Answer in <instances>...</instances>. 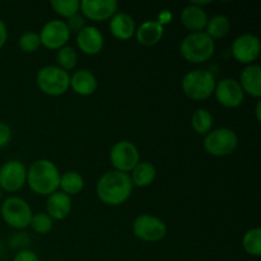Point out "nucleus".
I'll list each match as a JSON object with an SVG mask.
<instances>
[{
	"mask_svg": "<svg viewBox=\"0 0 261 261\" xmlns=\"http://www.w3.org/2000/svg\"><path fill=\"white\" fill-rule=\"evenodd\" d=\"M133 182L129 173L109 171L99 177L96 185V194L99 200L110 206L124 204L133 193Z\"/></svg>",
	"mask_w": 261,
	"mask_h": 261,
	"instance_id": "nucleus-1",
	"label": "nucleus"
},
{
	"mask_svg": "<svg viewBox=\"0 0 261 261\" xmlns=\"http://www.w3.org/2000/svg\"><path fill=\"white\" fill-rule=\"evenodd\" d=\"M60 171L50 160H37L27 170V185L35 194L48 196L59 190Z\"/></svg>",
	"mask_w": 261,
	"mask_h": 261,
	"instance_id": "nucleus-2",
	"label": "nucleus"
},
{
	"mask_svg": "<svg viewBox=\"0 0 261 261\" xmlns=\"http://www.w3.org/2000/svg\"><path fill=\"white\" fill-rule=\"evenodd\" d=\"M216 53V43L205 32H190L180 43V54L186 61L204 64Z\"/></svg>",
	"mask_w": 261,
	"mask_h": 261,
	"instance_id": "nucleus-3",
	"label": "nucleus"
},
{
	"mask_svg": "<svg viewBox=\"0 0 261 261\" xmlns=\"http://www.w3.org/2000/svg\"><path fill=\"white\" fill-rule=\"evenodd\" d=\"M216 76L212 71L195 69L184 75L181 87L186 97L194 101H204L213 96L216 88Z\"/></svg>",
	"mask_w": 261,
	"mask_h": 261,
	"instance_id": "nucleus-4",
	"label": "nucleus"
},
{
	"mask_svg": "<svg viewBox=\"0 0 261 261\" xmlns=\"http://www.w3.org/2000/svg\"><path fill=\"white\" fill-rule=\"evenodd\" d=\"M36 83L43 94L59 97L65 94L70 88V75L59 66L47 65L37 71Z\"/></svg>",
	"mask_w": 261,
	"mask_h": 261,
	"instance_id": "nucleus-5",
	"label": "nucleus"
},
{
	"mask_svg": "<svg viewBox=\"0 0 261 261\" xmlns=\"http://www.w3.org/2000/svg\"><path fill=\"white\" fill-rule=\"evenodd\" d=\"M0 214L7 226L17 231H22L30 227L33 212L24 199L18 198V196H9L3 200Z\"/></svg>",
	"mask_w": 261,
	"mask_h": 261,
	"instance_id": "nucleus-6",
	"label": "nucleus"
},
{
	"mask_svg": "<svg viewBox=\"0 0 261 261\" xmlns=\"http://www.w3.org/2000/svg\"><path fill=\"white\" fill-rule=\"evenodd\" d=\"M204 149L213 157H227L239 147V137L229 127L211 130L204 137Z\"/></svg>",
	"mask_w": 261,
	"mask_h": 261,
	"instance_id": "nucleus-7",
	"label": "nucleus"
},
{
	"mask_svg": "<svg viewBox=\"0 0 261 261\" xmlns=\"http://www.w3.org/2000/svg\"><path fill=\"white\" fill-rule=\"evenodd\" d=\"M109 158L115 171L129 173L140 162V153L133 142L120 140L111 147Z\"/></svg>",
	"mask_w": 261,
	"mask_h": 261,
	"instance_id": "nucleus-8",
	"label": "nucleus"
},
{
	"mask_svg": "<svg viewBox=\"0 0 261 261\" xmlns=\"http://www.w3.org/2000/svg\"><path fill=\"white\" fill-rule=\"evenodd\" d=\"M133 233L144 242H158L167 234V226L158 217L140 214L133 222Z\"/></svg>",
	"mask_w": 261,
	"mask_h": 261,
	"instance_id": "nucleus-9",
	"label": "nucleus"
},
{
	"mask_svg": "<svg viewBox=\"0 0 261 261\" xmlns=\"http://www.w3.org/2000/svg\"><path fill=\"white\" fill-rule=\"evenodd\" d=\"M27 184V168L20 161H7L0 167V189L7 193H17Z\"/></svg>",
	"mask_w": 261,
	"mask_h": 261,
	"instance_id": "nucleus-10",
	"label": "nucleus"
},
{
	"mask_svg": "<svg viewBox=\"0 0 261 261\" xmlns=\"http://www.w3.org/2000/svg\"><path fill=\"white\" fill-rule=\"evenodd\" d=\"M261 53L260 40L257 36L245 33L234 38L231 46V54L236 61L244 65H251L259 59Z\"/></svg>",
	"mask_w": 261,
	"mask_h": 261,
	"instance_id": "nucleus-11",
	"label": "nucleus"
},
{
	"mask_svg": "<svg viewBox=\"0 0 261 261\" xmlns=\"http://www.w3.org/2000/svg\"><path fill=\"white\" fill-rule=\"evenodd\" d=\"M70 35L66 23L60 19H53L47 22L38 33L41 45L48 50H59L66 46L68 41L70 40Z\"/></svg>",
	"mask_w": 261,
	"mask_h": 261,
	"instance_id": "nucleus-12",
	"label": "nucleus"
},
{
	"mask_svg": "<svg viewBox=\"0 0 261 261\" xmlns=\"http://www.w3.org/2000/svg\"><path fill=\"white\" fill-rule=\"evenodd\" d=\"M214 96L217 102L226 109H236L244 102L245 93L239 81L233 78H223L216 83Z\"/></svg>",
	"mask_w": 261,
	"mask_h": 261,
	"instance_id": "nucleus-13",
	"label": "nucleus"
},
{
	"mask_svg": "<svg viewBox=\"0 0 261 261\" xmlns=\"http://www.w3.org/2000/svg\"><path fill=\"white\" fill-rule=\"evenodd\" d=\"M117 8L119 4L115 0H83L81 2L79 12L92 22H105L116 14Z\"/></svg>",
	"mask_w": 261,
	"mask_h": 261,
	"instance_id": "nucleus-14",
	"label": "nucleus"
},
{
	"mask_svg": "<svg viewBox=\"0 0 261 261\" xmlns=\"http://www.w3.org/2000/svg\"><path fill=\"white\" fill-rule=\"evenodd\" d=\"M76 46L83 54L89 56L98 55L105 46V37L94 25H86L76 33Z\"/></svg>",
	"mask_w": 261,
	"mask_h": 261,
	"instance_id": "nucleus-15",
	"label": "nucleus"
},
{
	"mask_svg": "<svg viewBox=\"0 0 261 261\" xmlns=\"http://www.w3.org/2000/svg\"><path fill=\"white\" fill-rule=\"evenodd\" d=\"M73 204L71 198L63 191L58 190L47 196L46 203V213L53 218V221H64L70 214Z\"/></svg>",
	"mask_w": 261,
	"mask_h": 261,
	"instance_id": "nucleus-16",
	"label": "nucleus"
},
{
	"mask_svg": "<svg viewBox=\"0 0 261 261\" xmlns=\"http://www.w3.org/2000/svg\"><path fill=\"white\" fill-rule=\"evenodd\" d=\"M245 94H249L252 98L261 97V66L259 64H251L245 66L241 71L239 81Z\"/></svg>",
	"mask_w": 261,
	"mask_h": 261,
	"instance_id": "nucleus-17",
	"label": "nucleus"
},
{
	"mask_svg": "<svg viewBox=\"0 0 261 261\" xmlns=\"http://www.w3.org/2000/svg\"><path fill=\"white\" fill-rule=\"evenodd\" d=\"M135 30H137L135 20L127 13L117 12L110 19V32L117 40H129L135 35Z\"/></svg>",
	"mask_w": 261,
	"mask_h": 261,
	"instance_id": "nucleus-18",
	"label": "nucleus"
},
{
	"mask_svg": "<svg viewBox=\"0 0 261 261\" xmlns=\"http://www.w3.org/2000/svg\"><path fill=\"white\" fill-rule=\"evenodd\" d=\"M98 82L96 75L87 69L76 70L70 76V88L82 97H89L97 91Z\"/></svg>",
	"mask_w": 261,
	"mask_h": 261,
	"instance_id": "nucleus-19",
	"label": "nucleus"
},
{
	"mask_svg": "<svg viewBox=\"0 0 261 261\" xmlns=\"http://www.w3.org/2000/svg\"><path fill=\"white\" fill-rule=\"evenodd\" d=\"M208 19L205 10L194 4L186 5L181 12V23L191 32H203Z\"/></svg>",
	"mask_w": 261,
	"mask_h": 261,
	"instance_id": "nucleus-20",
	"label": "nucleus"
},
{
	"mask_svg": "<svg viewBox=\"0 0 261 261\" xmlns=\"http://www.w3.org/2000/svg\"><path fill=\"white\" fill-rule=\"evenodd\" d=\"M163 33H165V27L161 25L157 20H145L139 27H137L134 36L140 45L150 47L160 43Z\"/></svg>",
	"mask_w": 261,
	"mask_h": 261,
	"instance_id": "nucleus-21",
	"label": "nucleus"
},
{
	"mask_svg": "<svg viewBox=\"0 0 261 261\" xmlns=\"http://www.w3.org/2000/svg\"><path fill=\"white\" fill-rule=\"evenodd\" d=\"M130 180H132L133 186L138 188H148L154 182L157 177V170L150 162H139L132 172L129 173Z\"/></svg>",
	"mask_w": 261,
	"mask_h": 261,
	"instance_id": "nucleus-22",
	"label": "nucleus"
},
{
	"mask_svg": "<svg viewBox=\"0 0 261 261\" xmlns=\"http://www.w3.org/2000/svg\"><path fill=\"white\" fill-rule=\"evenodd\" d=\"M59 188L64 194L69 196L78 195L84 189V178L76 171H68L60 176V184Z\"/></svg>",
	"mask_w": 261,
	"mask_h": 261,
	"instance_id": "nucleus-23",
	"label": "nucleus"
},
{
	"mask_svg": "<svg viewBox=\"0 0 261 261\" xmlns=\"http://www.w3.org/2000/svg\"><path fill=\"white\" fill-rule=\"evenodd\" d=\"M229 30H231V22H229L228 17L223 14H217L208 19L206 27L204 32L212 38V40H218V38H223L228 35Z\"/></svg>",
	"mask_w": 261,
	"mask_h": 261,
	"instance_id": "nucleus-24",
	"label": "nucleus"
},
{
	"mask_svg": "<svg viewBox=\"0 0 261 261\" xmlns=\"http://www.w3.org/2000/svg\"><path fill=\"white\" fill-rule=\"evenodd\" d=\"M191 127L199 135L205 137L213 127V116L206 109H198L191 116Z\"/></svg>",
	"mask_w": 261,
	"mask_h": 261,
	"instance_id": "nucleus-25",
	"label": "nucleus"
},
{
	"mask_svg": "<svg viewBox=\"0 0 261 261\" xmlns=\"http://www.w3.org/2000/svg\"><path fill=\"white\" fill-rule=\"evenodd\" d=\"M242 247L250 256L259 257L261 255V229L259 227L249 229L242 237Z\"/></svg>",
	"mask_w": 261,
	"mask_h": 261,
	"instance_id": "nucleus-26",
	"label": "nucleus"
},
{
	"mask_svg": "<svg viewBox=\"0 0 261 261\" xmlns=\"http://www.w3.org/2000/svg\"><path fill=\"white\" fill-rule=\"evenodd\" d=\"M50 5L56 14L65 19L78 14L81 9V2L78 0H53Z\"/></svg>",
	"mask_w": 261,
	"mask_h": 261,
	"instance_id": "nucleus-27",
	"label": "nucleus"
},
{
	"mask_svg": "<svg viewBox=\"0 0 261 261\" xmlns=\"http://www.w3.org/2000/svg\"><path fill=\"white\" fill-rule=\"evenodd\" d=\"M56 61H58V65L56 66H59L63 70H73L76 65V61H78V55H76L75 48L69 45L59 48L58 54H56Z\"/></svg>",
	"mask_w": 261,
	"mask_h": 261,
	"instance_id": "nucleus-28",
	"label": "nucleus"
},
{
	"mask_svg": "<svg viewBox=\"0 0 261 261\" xmlns=\"http://www.w3.org/2000/svg\"><path fill=\"white\" fill-rule=\"evenodd\" d=\"M30 227L33 229V232L38 234H47L53 231L54 221L47 213H33L32 219H31Z\"/></svg>",
	"mask_w": 261,
	"mask_h": 261,
	"instance_id": "nucleus-29",
	"label": "nucleus"
},
{
	"mask_svg": "<svg viewBox=\"0 0 261 261\" xmlns=\"http://www.w3.org/2000/svg\"><path fill=\"white\" fill-rule=\"evenodd\" d=\"M18 46H19L23 53H35L41 46L40 36H38V33L32 32V31L24 32L18 40Z\"/></svg>",
	"mask_w": 261,
	"mask_h": 261,
	"instance_id": "nucleus-30",
	"label": "nucleus"
},
{
	"mask_svg": "<svg viewBox=\"0 0 261 261\" xmlns=\"http://www.w3.org/2000/svg\"><path fill=\"white\" fill-rule=\"evenodd\" d=\"M30 244H31V239L25 233H14L9 239V245L12 249L27 250L28 245Z\"/></svg>",
	"mask_w": 261,
	"mask_h": 261,
	"instance_id": "nucleus-31",
	"label": "nucleus"
},
{
	"mask_svg": "<svg viewBox=\"0 0 261 261\" xmlns=\"http://www.w3.org/2000/svg\"><path fill=\"white\" fill-rule=\"evenodd\" d=\"M66 20H68V22H65V23H66V25H68L70 33L71 32L78 33L79 31H82L87 25L86 24V18H84L82 14H79V13H78V14L73 15V17H70L69 19H66Z\"/></svg>",
	"mask_w": 261,
	"mask_h": 261,
	"instance_id": "nucleus-32",
	"label": "nucleus"
},
{
	"mask_svg": "<svg viewBox=\"0 0 261 261\" xmlns=\"http://www.w3.org/2000/svg\"><path fill=\"white\" fill-rule=\"evenodd\" d=\"M12 140V129L8 124L0 121V149L7 147Z\"/></svg>",
	"mask_w": 261,
	"mask_h": 261,
	"instance_id": "nucleus-33",
	"label": "nucleus"
},
{
	"mask_svg": "<svg viewBox=\"0 0 261 261\" xmlns=\"http://www.w3.org/2000/svg\"><path fill=\"white\" fill-rule=\"evenodd\" d=\"M12 261H41V260L35 251L27 249V250H20V251H18L17 255L13 257Z\"/></svg>",
	"mask_w": 261,
	"mask_h": 261,
	"instance_id": "nucleus-34",
	"label": "nucleus"
},
{
	"mask_svg": "<svg viewBox=\"0 0 261 261\" xmlns=\"http://www.w3.org/2000/svg\"><path fill=\"white\" fill-rule=\"evenodd\" d=\"M172 18H173V15H172V13L170 12V10H162V12L160 13V15H158L157 22L160 23L161 25H163V27H165L166 24L171 23Z\"/></svg>",
	"mask_w": 261,
	"mask_h": 261,
	"instance_id": "nucleus-35",
	"label": "nucleus"
},
{
	"mask_svg": "<svg viewBox=\"0 0 261 261\" xmlns=\"http://www.w3.org/2000/svg\"><path fill=\"white\" fill-rule=\"evenodd\" d=\"M8 41V28L5 25L4 20L0 19V48H3L5 46Z\"/></svg>",
	"mask_w": 261,
	"mask_h": 261,
	"instance_id": "nucleus-36",
	"label": "nucleus"
},
{
	"mask_svg": "<svg viewBox=\"0 0 261 261\" xmlns=\"http://www.w3.org/2000/svg\"><path fill=\"white\" fill-rule=\"evenodd\" d=\"M255 115H256L257 121H261V102L257 101L256 109H255Z\"/></svg>",
	"mask_w": 261,
	"mask_h": 261,
	"instance_id": "nucleus-37",
	"label": "nucleus"
},
{
	"mask_svg": "<svg viewBox=\"0 0 261 261\" xmlns=\"http://www.w3.org/2000/svg\"><path fill=\"white\" fill-rule=\"evenodd\" d=\"M2 199H3V190L0 189V203H2Z\"/></svg>",
	"mask_w": 261,
	"mask_h": 261,
	"instance_id": "nucleus-38",
	"label": "nucleus"
}]
</instances>
